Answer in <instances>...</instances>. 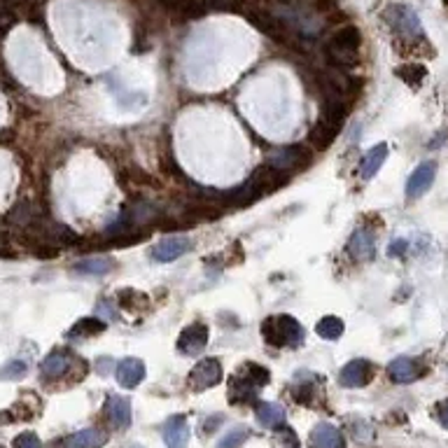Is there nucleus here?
Masks as SVG:
<instances>
[{"label":"nucleus","mask_w":448,"mask_h":448,"mask_svg":"<svg viewBox=\"0 0 448 448\" xmlns=\"http://www.w3.org/2000/svg\"><path fill=\"white\" fill-rule=\"evenodd\" d=\"M287 182H290V175L283 173V171H278L271 164H264L255 171L253 175H250L248 182H243L241 187H236V189H231L229 194H224V201L231 206H236V208H245V206L253 204V201L262 199V196H269V194L278 192V189H283Z\"/></svg>","instance_id":"1"},{"label":"nucleus","mask_w":448,"mask_h":448,"mask_svg":"<svg viewBox=\"0 0 448 448\" xmlns=\"http://www.w3.org/2000/svg\"><path fill=\"white\" fill-rule=\"evenodd\" d=\"M346 117H348V103H343V101L322 103L320 119L313 124L311 133H309L311 145L315 147L318 152L327 150V147L336 140V136L341 133V126H343V121H346Z\"/></svg>","instance_id":"2"},{"label":"nucleus","mask_w":448,"mask_h":448,"mask_svg":"<svg viewBox=\"0 0 448 448\" xmlns=\"http://www.w3.org/2000/svg\"><path fill=\"white\" fill-rule=\"evenodd\" d=\"M362 38L360 30L355 26H341L324 45V57L329 59L331 66L339 68H351L358 64V52H360Z\"/></svg>","instance_id":"3"},{"label":"nucleus","mask_w":448,"mask_h":448,"mask_svg":"<svg viewBox=\"0 0 448 448\" xmlns=\"http://www.w3.org/2000/svg\"><path fill=\"white\" fill-rule=\"evenodd\" d=\"M262 336L269 346L297 348L304 343V327L292 315H271L262 322Z\"/></svg>","instance_id":"4"},{"label":"nucleus","mask_w":448,"mask_h":448,"mask_svg":"<svg viewBox=\"0 0 448 448\" xmlns=\"http://www.w3.org/2000/svg\"><path fill=\"white\" fill-rule=\"evenodd\" d=\"M266 164L275 166L278 171L292 175L297 171H306L313 164V152L306 150L304 145H287V147H275L271 155L266 157Z\"/></svg>","instance_id":"5"},{"label":"nucleus","mask_w":448,"mask_h":448,"mask_svg":"<svg viewBox=\"0 0 448 448\" xmlns=\"http://www.w3.org/2000/svg\"><path fill=\"white\" fill-rule=\"evenodd\" d=\"M385 21L388 26L400 35L402 40H420L422 38V26L420 19L413 10L404 8V5H392L385 12Z\"/></svg>","instance_id":"6"},{"label":"nucleus","mask_w":448,"mask_h":448,"mask_svg":"<svg viewBox=\"0 0 448 448\" xmlns=\"http://www.w3.org/2000/svg\"><path fill=\"white\" fill-rule=\"evenodd\" d=\"M373 376H376V367L369 360H351L339 373V383L343 388H364L369 385Z\"/></svg>","instance_id":"7"},{"label":"nucleus","mask_w":448,"mask_h":448,"mask_svg":"<svg viewBox=\"0 0 448 448\" xmlns=\"http://www.w3.org/2000/svg\"><path fill=\"white\" fill-rule=\"evenodd\" d=\"M222 380V367L215 358H206L201 362H196V367L189 371V385L194 390H206L213 388Z\"/></svg>","instance_id":"8"},{"label":"nucleus","mask_w":448,"mask_h":448,"mask_svg":"<svg viewBox=\"0 0 448 448\" xmlns=\"http://www.w3.org/2000/svg\"><path fill=\"white\" fill-rule=\"evenodd\" d=\"M208 346V327L204 322H192L189 327L182 329L177 339V351L185 355H201Z\"/></svg>","instance_id":"9"},{"label":"nucleus","mask_w":448,"mask_h":448,"mask_svg":"<svg viewBox=\"0 0 448 448\" xmlns=\"http://www.w3.org/2000/svg\"><path fill=\"white\" fill-rule=\"evenodd\" d=\"M192 248L187 236H168V238H162L155 248H152V260L159 262V264H168L182 257L187 250Z\"/></svg>","instance_id":"10"},{"label":"nucleus","mask_w":448,"mask_h":448,"mask_svg":"<svg viewBox=\"0 0 448 448\" xmlns=\"http://www.w3.org/2000/svg\"><path fill=\"white\" fill-rule=\"evenodd\" d=\"M434 175H437V164L434 162H422L418 168L411 173L407 182V196L409 199H420L422 194L432 187Z\"/></svg>","instance_id":"11"},{"label":"nucleus","mask_w":448,"mask_h":448,"mask_svg":"<svg viewBox=\"0 0 448 448\" xmlns=\"http://www.w3.org/2000/svg\"><path fill=\"white\" fill-rule=\"evenodd\" d=\"M166 448H187L189 444V422L185 416H171L164 425Z\"/></svg>","instance_id":"12"},{"label":"nucleus","mask_w":448,"mask_h":448,"mask_svg":"<svg viewBox=\"0 0 448 448\" xmlns=\"http://www.w3.org/2000/svg\"><path fill=\"white\" fill-rule=\"evenodd\" d=\"M115 376H117L121 388H126V390L136 388V385L143 383V378H145V364H143V360H138V358H126V360H121L119 364H117V373H115Z\"/></svg>","instance_id":"13"},{"label":"nucleus","mask_w":448,"mask_h":448,"mask_svg":"<svg viewBox=\"0 0 448 448\" xmlns=\"http://www.w3.org/2000/svg\"><path fill=\"white\" fill-rule=\"evenodd\" d=\"M348 253H351L358 262H369L373 253H376V243H373V234L367 229H358L351 236L348 243Z\"/></svg>","instance_id":"14"},{"label":"nucleus","mask_w":448,"mask_h":448,"mask_svg":"<svg viewBox=\"0 0 448 448\" xmlns=\"http://www.w3.org/2000/svg\"><path fill=\"white\" fill-rule=\"evenodd\" d=\"M311 448H343V434L329 422H320L311 432Z\"/></svg>","instance_id":"15"},{"label":"nucleus","mask_w":448,"mask_h":448,"mask_svg":"<svg viewBox=\"0 0 448 448\" xmlns=\"http://www.w3.org/2000/svg\"><path fill=\"white\" fill-rule=\"evenodd\" d=\"M385 159H388V145H385V143L373 145L371 150L364 155V159H362L360 175L364 177V180H371V177L380 171V166L385 164Z\"/></svg>","instance_id":"16"},{"label":"nucleus","mask_w":448,"mask_h":448,"mask_svg":"<svg viewBox=\"0 0 448 448\" xmlns=\"http://www.w3.org/2000/svg\"><path fill=\"white\" fill-rule=\"evenodd\" d=\"M108 416L117 429H126L131 425V402L124 397H110L108 400Z\"/></svg>","instance_id":"17"},{"label":"nucleus","mask_w":448,"mask_h":448,"mask_svg":"<svg viewBox=\"0 0 448 448\" xmlns=\"http://www.w3.org/2000/svg\"><path fill=\"white\" fill-rule=\"evenodd\" d=\"M388 373H390V378L395 380V383H411V380H416L420 376L418 364H416L413 360H409V358L392 360L390 367H388Z\"/></svg>","instance_id":"18"},{"label":"nucleus","mask_w":448,"mask_h":448,"mask_svg":"<svg viewBox=\"0 0 448 448\" xmlns=\"http://www.w3.org/2000/svg\"><path fill=\"white\" fill-rule=\"evenodd\" d=\"M108 441V434L103 429L89 427L82 429V432L72 434V437L66 441V448H101Z\"/></svg>","instance_id":"19"},{"label":"nucleus","mask_w":448,"mask_h":448,"mask_svg":"<svg viewBox=\"0 0 448 448\" xmlns=\"http://www.w3.org/2000/svg\"><path fill=\"white\" fill-rule=\"evenodd\" d=\"M257 388H260V385H255L250 378H245L238 373V376L231 378V383H229V400L248 404L257 397Z\"/></svg>","instance_id":"20"},{"label":"nucleus","mask_w":448,"mask_h":448,"mask_svg":"<svg viewBox=\"0 0 448 448\" xmlns=\"http://www.w3.org/2000/svg\"><path fill=\"white\" fill-rule=\"evenodd\" d=\"M257 422L262 427H280L285 422V409L275 402H262L257 407Z\"/></svg>","instance_id":"21"},{"label":"nucleus","mask_w":448,"mask_h":448,"mask_svg":"<svg viewBox=\"0 0 448 448\" xmlns=\"http://www.w3.org/2000/svg\"><path fill=\"white\" fill-rule=\"evenodd\" d=\"M72 364V358L68 351H54L52 355H47L45 362H42V371L47 373V376H64L66 371L70 369Z\"/></svg>","instance_id":"22"},{"label":"nucleus","mask_w":448,"mask_h":448,"mask_svg":"<svg viewBox=\"0 0 448 448\" xmlns=\"http://www.w3.org/2000/svg\"><path fill=\"white\" fill-rule=\"evenodd\" d=\"M343 329H346V324H343L341 318H336V315H324L322 320L315 324L318 336H320V339H324V341H336V339H341Z\"/></svg>","instance_id":"23"},{"label":"nucleus","mask_w":448,"mask_h":448,"mask_svg":"<svg viewBox=\"0 0 448 448\" xmlns=\"http://www.w3.org/2000/svg\"><path fill=\"white\" fill-rule=\"evenodd\" d=\"M101 331H106V322L98 320L96 318H79V320L72 324L68 334L70 336H94V334H101Z\"/></svg>","instance_id":"24"},{"label":"nucleus","mask_w":448,"mask_h":448,"mask_svg":"<svg viewBox=\"0 0 448 448\" xmlns=\"http://www.w3.org/2000/svg\"><path fill=\"white\" fill-rule=\"evenodd\" d=\"M395 72H397V77L404 79V82L411 84V87H420V82L427 75L425 66H420V64H404Z\"/></svg>","instance_id":"25"},{"label":"nucleus","mask_w":448,"mask_h":448,"mask_svg":"<svg viewBox=\"0 0 448 448\" xmlns=\"http://www.w3.org/2000/svg\"><path fill=\"white\" fill-rule=\"evenodd\" d=\"M117 299H119V304L128 311H145L147 306H150V299L136 290H119Z\"/></svg>","instance_id":"26"},{"label":"nucleus","mask_w":448,"mask_h":448,"mask_svg":"<svg viewBox=\"0 0 448 448\" xmlns=\"http://www.w3.org/2000/svg\"><path fill=\"white\" fill-rule=\"evenodd\" d=\"M113 269V262L101 257V260H82L75 264V271L84 273V275H103Z\"/></svg>","instance_id":"27"},{"label":"nucleus","mask_w":448,"mask_h":448,"mask_svg":"<svg viewBox=\"0 0 448 448\" xmlns=\"http://www.w3.org/2000/svg\"><path fill=\"white\" fill-rule=\"evenodd\" d=\"M238 373H241V376H245V378H250L255 385H266L269 378H271V376H269V369H264V367L255 364V362H245Z\"/></svg>","instance_id":"28"},{"label":"nucleus","mask_w":448,"mask_h":448,"mask_svg":"<svg viewBox=\"0 0 448 448\" xmlns=\"http://www.w3.org/2000/svg\"><path fill=\"white\" fill-rule=\"evenodd\" d=\"M26 362H21V360H12L10 364H5L3 369H0V378L3 380H19L26 376Z\"/></svg>","instance_id":"29"},{"label":"nucleus","mask_w":448,"mask_h":448,"mask_svg":"<svg viewBox=\"0 0 448 448\" xmlns=\"http://www.w3.org/2000/svg\"><path fill=\"white\" fill-rule=\"evenodd\" d=\"M248 437H250V434H248V429H245V427L231 429L229 434H224V439L220 441V446H217V448H238V446H241Z\"/></svg>","instance_id":"30"},{"label":"nucleus","mask_w":448,"mask_h":448,"mask_svg":"<svg viewBox=\"0 0 448 448\" xmlns=\"http://www.w3.org/2000/svg\"><path fill=\"white\" fill-rule=\"evenodd\" d=\"M12 448H42V441L38 439V434L33 432H21L19 437H14Z\"/></svg>","instance_id":"31"},{"label":"nucleus","mask_w":448,"mask_h":448,"mask_svg":"<svg viewBox=\"0 0 448 448\" xmlns=\"http://www.w3.org/2000/svg\"><path fill=\"white\" fill-rule=\"evenodd\" d=\"M61 250L57 248V243H38L33 248V255L40 257V260H52V257H59Z\"/></svg>","instance_id":"32"},{"label":"nucleus","mask_w":448,"mask_h":448,"mask_svg":"<svg viewBox=\"0 0 448 448\" xmlns=\"http://www.w3.org/2000/svg\"><path fill=\"white\" fill-rule=\"evenodd\" d=\"M434 416H437V420L448 429V400H441L434 404Z\"/></svg>","instance_id":"33"},{"label":"nucleus","mask_w":448,"mask_h":448,"mask_svg":"<svg viewBox=\"0 0 448 448\" xmlns=\"http://www.w3.org/2000/svg\"><path fill=\"white\" fill-rule=\"evenodd\" d=\"M96 315H103V318H110V320H117V313H115L113 306L108 304V299H101L96 306Z\"/></svg>","instance_id":"34"},{"label":"nucleus","mask_w":448,"mask_h":448,"mask_svg":"<svg viewBox=\"0 0 448 448\" xmlns=\"http://www.w3.org/2000/svg\"><path fill=\"white\" fill-rule=\"evenodd\" d=\"M407 248H409V243L404 241V238H397L395 243H390V248H388V257H402L404 253H407Z\"/></svg>","instance_id":"35"},{"label":"nucleus","mask_w":448,"mask_h":448,"mask_svg":"<svg viewBox=\"0 0 448 448\" xmlns=\"http://www.w3.org/2000/svg\"><path fill=\"white\" fill-rule=\"evenodd\" d=\"M280 432H283L287 448H299V441H297V437H294V432H292L290 427H283V429H280Z\"/></svg>","instance_id":"36"},{"label":"nucleus","mask_w":448,"mask_h":448,"mask_svg":"<svg viewBox=\"0 0 448 448\" xmlns=\"http://www.w3.org/2000/svg\"><path fill=\"white\" fill-rule=\"evenodd\" d=\"M159 3H162L164 8H168L171 12H175L177 8H180V3H182V0H159Z\"/></svg>","instance_id":"37"},{"label":"nucleus","mask_w":448,"mask_h":448,"mask_svg":"<svg viewBox=\"0 0 448 448\" xmlns=\"http://www.w3.org/2000/svg\"><path fill=\"white\" fill-rule=\"evenodd\" d=\"M108 364H110V360H101V362H96V367L101 369V376H108Z\"/></svg>","instance_id":"38"},{"label":"nucleus","mask_w":448,"mask_h":448,"mask_svg":"<svg viewBox=\"0 0 448 448\" xmlns=\"http://www.w3.org/2000/svg\"><path fill=\"white\" fill-rule=\"evenodd\" d=\"M23 3H38V0H23Z\"/></svg>","instance_id":"39"},{"label":"nucleus","mask_w":448,"mask_h":448,"mask_svg":"<svg viewBox=\"0 0 448 448\" xmlns=\"http://www.w3.org/2000/svg\"><path fill=\"white\" fill-rule=\"evenodd\" d=\"M444 5H446V8H448V0H444Z\"/></svg>","instance_id":"40"},{"label":"nucleus","mask_w":448,"mask_h":448,"mask_svg":"<svg viewBox=\"0 0 448 448\" xmlns=\"http://www.w3.org/2000/svg\"><path fill=\"white\" fill-rule=\"evenodd\" d=\"M131 448H140V446H131Z\"/></svg>","instance_id":"41"}]
</instances>
